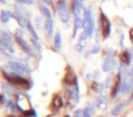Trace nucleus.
<instances>
[{"mask_svg":"<svg viewBox=\"0 0 133 117\" xmlns=\"http://www.w3.org/2000/svg\"><path fill=\"white\" fill-rule=\"evenodd\" d=\"M6 80L9 82L11 84L15 85L16 87L22 90L29 89V82L24 78H21L18 76H6Z\"/></svg>","mask_w":133,"mask_h":117,"instance_id":"f257e3e1","label":"nucleus"},{"mask_svg":"<svg viewBox=\"0 0 133 117\" xmlns=\"http://www.w3.org/2000/svg\"><path fill=\"white\" fill-rule=\"evenodd\" d=\"M100 27H101V36L103 39L109 36L110 32V23L108 17L103 13L100 14Z\"/></svg>","mask_w":133,"mask_h":117,"instance_id":"f03ea898","label":"nucleus"},{"mask_svg":"<svg viewBox=\"0 0 133 117\" xmlns=\"http://www.w3.org/2000/svg\"><path fill=\"white\" fill-rule=\"evenodd\" d=\"M63 82L69 86L74 85L75 82H76V76H75L74 72H73V71L71 70V68L69 66H68L66 68V70H65V75L63 77Z\"/></svg>","mask_w":133,"mask_h":117,"instance_id":"7ed1b4c3","label":"nucleus"},{"mask_svg":"<svg viewBox=\"0 0 133 117\" xmlns=\"http://www.w3.org/2000/svg\"><path fill=\"white\" fill-rule=\"evenodd\" d=\"M119 84H120V76L119 74H117L114 78V81H113L112 86L110 88V95L111 96H115V94L118 91V88H119Z\"/></svg>","mask_w":133,"mask_h":117,"instance_id":"20e7f679","label":"nucleus"},{"mask_svg":"<svg viewBox=\"0 0 133 117\" xmlns=\"http://www.w3.org/2000/svg\"><path fill=\"white\" fill-rule=\"evenodd\" d=\"M51 105H52V107L56 110H57V109H59V108L62 107L63 102H62V99H61V97L59 96V95H57V94L54 95L53 99H52Z\"/></svg>","mask_w":133,"mask_h":117,"instance_id":"39448f33","label":"nucleus"},{"mask_svg":"<svg viewBox=\"0 0 133 117\" xmlns=\"http://www.w3.org/2000/svg\"><path fill=\"white\" fill-rule=\"evenodd\" d=\"M118 59H119V60L121 61V63L128 65V64L129 63V60H130V56H129V52L126 51V50H123V51L120 52L119 55H118Z\"/></svg>","mask_w":133,"mask_h":117,"instance_id":"423d86ee","label":"nucleus"},{"mask_svg":"<svg viewBox=\"0 0 133 117\" xmlns=\"http://www.w3.org/2000/svg\"><path fill=\"white\" fill-rule=\"evenodd\" d=\"M129 39H130V41L133 43V28H131L130 29H129Z\"/></svg>","mask_w":133,"mask_h":117,"instance_id":"0eeeda50","label":"nucleus"},{"mask_svg":"<svg viewBox=\"0 0 133 117\" xmlns=\"http://www.w3.org/2000/svg\"><path fill=\"white\" fill-rule=\"evenodd\" d=\"M66 117H69V116H66Z\"/></svg>","mask_w":133,"mask_h":117,"instance_id":"6e6552de","label":"nucleus"},{"mask_svg":"<svg viewBox=\"0 0 133 117\" xmlns=\"http://www.w3.org/2000/svg\"><path fill=\"white\" fill-rule=\"evenodd\" d=\"M132 95H133V93H132Z\"/></svg>","mask_w":133,"mask_h":117,"instance_id":"1a4fd4ad","label":"nucleus"}]
</instances>
